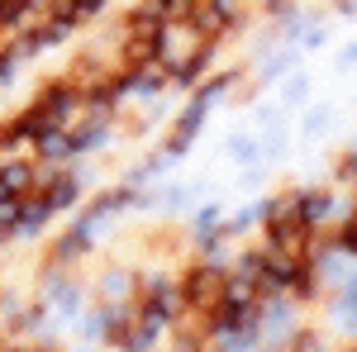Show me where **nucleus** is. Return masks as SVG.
I'll use <instances>...</instances> for the list:
<instances>
[{
    "label": "nucleus",
    "instance_id": "1",
    "mask_svg": "<svg viewBox=\"0 0 357 352\" xmlns=\"http://www.w3.org/2000/svg\"><path fill=\"white\" fill-rule=\"evenodd\" d=\"M0 181H5V190H24L29 186V167H5Z\"/></svg>",
    "mask_w": 357,
    "mask_h": 352
},
{
    "label": "nucleus",
    "instance_id": "2",
    "mask_svg": "<svg viewBox=\"0 0 357 352\" xmlns=\"http://www.w3.org/2000/svg\"><path fill=\"white\" fill-rule=\"evenodd\" d=\"M20 10H29V0H0V20H5V24H15Z\"/></svg>",
    "mask_w": 357,
    "mask_h": 352
}]
</instances>
